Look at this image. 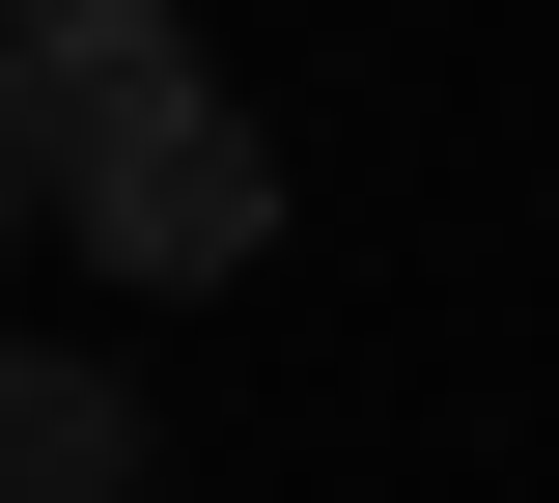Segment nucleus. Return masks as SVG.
Listing matches in <instances>:
<instances>
[{
    "mask_svg": "<svg viewBox=\"0 0 559 503\" xmlns=\"http://www.w3.org/2000/svg\"><path fill=\"white\" fill-rule=\"evenodd\" d=\"M57 196H84V84L28 57V28H0V252H28V224H57Z\"/></svg>",
    "mask_w": 559,
    "mask_h": 503,
    "instance_id": "nucleus-3",
    "label": "nucleus"
},
{
    "mask_svg": "<svg viewBox=\"0 0 559 503\" xmlns=\"http://www.w3.org/2000/svg\"><path fill=\"white\" fill-rule=\"evenodd\" d=\"M0 503H140V392L84 336H0Z\"/></svg>",
    "mask_w": 559,
    "mask_h": 503,
    "instance_id": "nucleus-2",
    "label": "nucleus"
},
{
    "mask_svg": "<svg viewBox=\"0 0 559 503\" xmlns=\"http://www.w3.org/2000/svg\"><path fill=\"white\" fill-rule=\"evenodd\" d=\"M28 57H168V0H0Z\"/></svg>",
    "mask_w": 559,
    "mask_h": 503,
    "instance_id": "nucleus-4",
    "label": "nucleus"
},
{
    "mask_svg": "<svg viewBox=\"0 0 559 503\" xmlns=\"http://www.w3.org/2000/svg\"><path fill=\"white\" fill-rule=\"evenodd\" d=\"M84 84V280H140V308H197V280H252V252H280V141H252V112H224V84L197 57H57Z\"/></svg>",
    "mask_w": 559,
    "mask_h": 503,
    "instance_id": "nucleus-1",
    "label": "nucleus"
}]
</instances>
